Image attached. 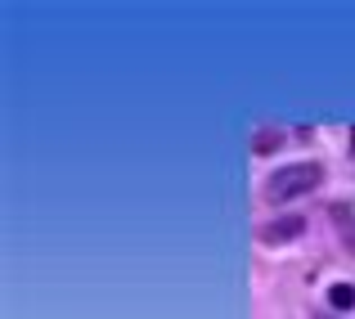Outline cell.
<instances>
[{"label": "cell", "instance_id": "5", "mask_svg": "<svg viewBox=\"0 0 355 319\" xmlns=\"http://www.w3.org/2000/svg\"><path fill=\"white\" fill-rule=\"evenodd\" d=\"M329 306H333V311H351V306H355V288L351 284H333L329 288Z\"/></svg>", "mask_w": 355, "mask_h": 319}, {"label": "cell", "instance_id": "7", "mask_svg": "<svg viewBox=\"0 0 355 319\" xmlns=\"http://www.w3.org/2000/svg\"><path fill=\"white\" fill-rule=\"evenodd\" d=\"M351 148H355V126H351Z\"/></svg>", "mask_w": 355, "mask_h": 319}, {"label": "cell", "instance_id": "3", "mask_svg": "<svg viewBox=\"0 0 355 319\" xmlns=\"http://www.w3.org/2000/svg\"><path fill=\"white\" fill-rule=\"evenodd\" d=\"M329 221H333V230H338V239L347 243V252L355 257V207L351 202H329Z\"/></svg>", "mask_w": 355, "mask_h": 319}, {"label": "cell", "instance_id": "6", "mask_svg": "<svg viewBox=\"0 0 355 319\" xmlns=\"http://www.w3.org/2000/svg\"><path fill=\"white\" fill-rule=\"evenodd\" d=\"M311 319H338V315H329V311H315Z\"/></svg>", "mask_w": 355, "mask_h": 319}, {"label": "cell", "instance_id": "4", "mask_svg": "<svg viewBox=\"0 0 355 319\" xmlns=\"http://www.w3.org/2000/svg\"><path fill=\"white\" fill-rule=\"evenodd\" d=\"M284 130H279V126H261L257 130V135H252V153H257V157H270V153H279V148H284Z\"/></svg>", "mask_w": 355, "mask_h": 319}, {"label": "cell", "instance_id": "2", "mask_svg": "<svg viewBox=\"0 0 355 319\" xmlns=\"http://www.w3.org/2000/svg\"><path fill=\"white\" fill-rule=\"evenodd\" d=\"M306 225H311V221H306V216H297V212L293 216H275V221H266L257 230V239L266 243V248H284V243H297V239H302Z\"/></svg>", "mask_w": 355, "mask_h": 319}, {"label": "cell", "instance_id": "1", "mask_svg": "<svg viewBox=\"0 0 355 319\" xmlns=\"http://www.w3.org/2000/svg\"><path fill=\"white\" fill-rule=\"evenodd\" d=\"M324 184V166L320 162H288V166H275L266 175V202L270 207H284V202H297L306 193H315Z\"/></svg>", "mask_w": 355, "mask_h": 319}]
</instances>
